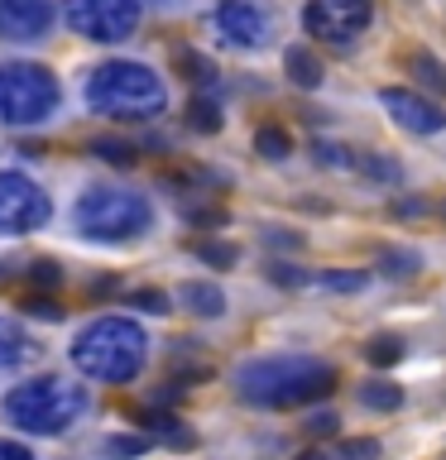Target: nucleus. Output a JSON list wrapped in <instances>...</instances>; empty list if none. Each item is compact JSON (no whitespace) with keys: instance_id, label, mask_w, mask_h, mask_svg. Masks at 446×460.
I'll return each mask as SVG.
<instances>
[{"instance_id":"nucleus-21","label":"nucleus","mask_w":446,"mask_h":460,"mask_svg":"<svg viewBox=\"0 0 446 460\" xmlns=\"http://www.w3.org/2000/svg\"><path fill=\"white\" fill-rule=\"evenodd\" d=\"M254 149L264 154L269 164H279V158L293 154V139H288V129H279V125H259L254 129Z\"/></svg>"},{"instance_id":"nucleus-26","label":"nucleus","mask_w":446,"mask_h":460,"mask_svg":"<svg viewBox=\"0 0 446 460\" xmlns=\"http://www.w3.org/2000/svg\"><path fill=\"white\" fill-rule=\"evenodd\" d=\"M317 288H331V293H355L365 288V269H351V273H312Z\"/></svg>"},{"instance_id":"nucleus-23","label":"nucleus","mask_w":446,"mask_h":460,"mask_svg":"<svg viewBox=\"0 0 446 460\" xmlns=\"http://www.w3.org/2000/svg\"><path fill=\"white\" fill-rule=\"evenodd\" d=\"M379 269L388 273V279H413V273L423 269V259H417L413 250H384L379 254Z\"/></svg>"},{"instance_id":"nucleus-38","label":"nucleus","mask_w":446,"mask_h":460,"mask_svg":"<svg viewBox=\"0 0 446 460\" xmlns=\"http://www.w3.org/2000/svg\"><path fill=\"white\" fill-rule=\"evenodd\" d=\"M442 221H446V201H442Z\"/></svg>"},{"instance_id":"nucleus-18","label":"nucleus","mask_w":446,"mask_h":460,"mask_svg":"<svg viewBox=\"0 0 446 460\" xmlns=\"http://www.w3.org/2000/svg\"><path fill=\"white\" fill-rule=\"evenodd\" d=\"M187 129H197V135H216V129H221V106H216L211 96H192V101H187Z\"/></svg>"},{"instance_id":"nucleus-35","label":"nucleus","mask_w":446,"mask_h":460,"mask_svg":"<svg viewBox=\"0 0 446 460\" xmlns=\"http://www.w3.org/2000/svg\"><path fill=\"white\" fill-rule=\"evenodd\" d=\"M29 279L34 283H58V264H49V259H43V264H29Z\"/></svg>"},{"instance_id":"nucleus-22","label":"nucleus","mask_w":446,"mask_h":460,"mask_svg":"<svg viewBox=\"0 0 446 460\" xmlns=\"http://www.w3.org/2000/svg\"><path fill=\"white\" fill-rule=\"evenodd\" d=\"M92 154L101 158V164H120V168H135V144H125V139H111V135H101L92 139Z\"/></svg>"},{"instance_id":"nucleus-25","label":"nucleus","mask_w":446,"mask_h":460,"mask_svg":"<svg viewBox=\"0 0 446 460\" xmlns=\"http://www.w3.org/2000/svg\"><path fill=\"white\" fill-rule=\"evenodd\" d=\"M149 431H158V437H164L168 446H192V431H187L178 417H164V412H154L149 417Z\"/></svg>"},{"instance_id":"nucleus-10","label":"nucleus","mask_w":446,"mask_h":460,"mask_svg":"<svg viewBox=\"0 0 446 460\" xmlns=\"http://www.w3.org/2000/svg\"><path fill=\"white\" fill-rule=\"evenodd\" d=\"M211 24L230 49H264L269 43V14L254 0H221L211 10Z\"/></svg>"},{"instance_id":"nucleus-16","label":"nucleus","mask_w":446,"mask_h":460,"mask_svg":"<svg viewBox=\"0 0 446 460\" xmlns=\"http://www.w3.org/2000/svg\"><path fill=\"white\" fill-rule=\"evenodd\" d=\"M360 408H370V412H394V408H403V388L388 384V379H374V384L360 388Z\"/></svg>"},{"instance_id":"nucleus-1","label":"nucleus","mask_w":446,"mask_h":460,"mask_svg":"<svg viewBox=\"0 0 446 460\" xmlns=\"http://www.w3.org/2000/svg\"><path fill=\"white\" fill-rule=\"evenodd\" d=\"M336 388V365L317 355H264L236 369V394L250 408H302Z\"/></svg>"},{"instance_id":"nucleus-28","label":"nucleus","mask_w":446,"mask_h":460,"mask_svg":"<svg viewBox=\"0 0 446 460\" xmlns=\"http://www.w3.org/2000/svg\"><path fill=\"white\" fill-rule=\"evenodd\" d=\"M317 164H331V168H355V158H351V149L345 144H326V139H317Z\"/></svg>"},{"instance_id":"nucleus-14","label":"nucleus","mask_w":446,"mask_h":460,"mask_svg":"<svg viewBox=\"0 0 446 460\" xmlns=\"http://www.w3.org/2000/svg\"><path fill=\"white\" fill-rule=\"evenodd\" d=\"M178 302L187 312H197V316H221L226 312V293L216 283H183L178 288Z\"/></svg>"},{"instance_id":"nucleus-6","label":"nucleus","mask_w":446,"mask_h":460,"mask_svg":"<svg viewBox=\"0 0 446 460\" xmlns=\"http://www.w3.org/2000/svg\"><path fill=\"white\" fill-rule=\"evenodd\" d=\"M63 101V86L39 63H0V120L5 125H43Z\"/></svg>"},{"instance_id":"nucleus-15","label":"nucleus","mask_w":446,"mask_h":460,"mask_svg":"<svg viewBox=\"0 0 446 460\" xmlns=\"http://www.w3.org/2000/svg\"><path fill=\"white\" fill-rule=\"evenodd\" d=\"M29 355H34V341L24 336V326L10 322V316H0V369L24 365Z\"/></svg>"},{"instance_id":"nucleus-4","label":"nucleus","mask_w":446,"mask_h":460,"mask_svg":"<svg viewBox=\"0 0 446 460\" xmlns=\"http://www.w3.org/2000/svg\"><path fill=\"white\" fill-rule=\"evenodd\" d=\"M82 412H86V388L72 384V379H58V374L29 379V384L5 394V417L20 431H29V437H58V431H67Z\"/></svg>"},{"instance_id":"nucleus-2","label":"nucleus","mask_w":446,"mask_h":460,"mask_svg":"<svg viewBox=\"0 0 446 460\" xmlns=\"http://www.w3.org/2000/svg\"><path fill=\"white\" fill-rule=\"evenodd\" d=\"M72 365H77L82 379L96 384H129L139 379L144 359H149V336H144L139 322L129 316H96L77 331L72 341Z\"/></svg>"},{"instance_id":"nucleus-11","label":"nucleus","mask_w":446,"mask_h":460,"mask_svg":"<svg viewBox=\"0 0 446 460\" xmlns=\"http://www.w3.org/2000/svg\"><path fill=\"white\" fill-rule=\"evenodd\" d=\"M379 101H384V111L394 115V125L413 129V135H437V129H446V111L437 101L408 92V86H384Z\"/></svg>"},{"instance_id":"nucleus-13","label":"nucleus","mask_w":446,"mask_h":460,"mask_svg":"<svg viewBox=\"0 0 446 460\" xmlns=\"http://www.w3.org/2000/svg\"><path fill=\"white\" fill-rule=\"evenodd\" d=\"M283 72H288L293 86H302V92H317V86H322V63H317L312 49H288L283 53Z\"/></svg>"},{"instance_id":"nucleus-36","label":"nucleus","mask_w":446,"mask_h":460,"mask_svg":"<svg viewBox=\"0 0 446 460\" xmlns=\"http://www.w3.org/2000/svg\"><path fill=\"white\" fill-rule=\"evenodd\" d=\"M24 307H29V312H34V316H39V312H43V316H63V312H58V307H53V302H39V297H34V302H24Z\"/></svg>"},{"instance_id":"nucleus-32","label":"nucleus","mask_w":446,"mask_h":460,"mask_svg":"<svg viewBox=\"0 0 446 460\" xmlns=\"http://www.w3.org/2000/svg\"><path fill=\"white\" fill-rule=\"evenodd\" d=\"M336 422H341L336 412H312V417H308V431H312V437H331V431H336Z\"/></svg>"},{"instance_id":"nucleus-19","label":"nucleus","mask_w":446,"mask_h":460,"mask_svg":"<svg viewBox=\"0 0 446 460\" xmlns=\"http://www.w3.org/2000/svg\"><path fill=\"white\" fill-rule=\"evenodd\" d=\"M403 350H408V345H403V336H374V341H365V359L374 369H394L398 359H403Z\"/></svg>"},{"instance_id":"nucleus-7","label":"nucleus","mask_w":446,"mask_h":460,"mask_svg":"<svg viewBox=\"0 0 446 460\" xmlns=\"http://www.w3.org/2000/svg\"><path fill=\"white\" fill-rule=\"evenodd\" d=\"M63 14L92 43H120L139 29V0H63Z\"/></svg>"},{"instance_id":"nucleus-8","label":"nucleus","mask_w":446,"mask_h":460,"mask_svg":"<svg viewBox=\"0 0 446 460\" xmlns=\"http://www.w3.org/2000/svg\"><path fill=\"white\" fill-rule=\"evenodd\" d=\"M53 216L49 192L24 172H0V235H29L43 230Z\"/></svg>"},{"instance_id":"nucleus-29","label":"nucleus","mask_w":446,"mask_h":460,"mask_svg":"<svg viewBox=\"0 0 446 460\" xmlns=\"http://www.w3.org/2000/svg\"><path fill=\"white\" fill-rule=\"evenodd\" d=\"M197 254L201 259H207V264H216V269H230V264H236V259H240V250H236V244H197Z\"/></svg>"},{"instance_id":"nucleus-9","label":"nucleus","mask_w":446,"mask_h":460,"mask_svg":"<svg viewBox=\"0 0 446 460\" xmlns=\"http://www.w3.org/2000/svg\"><path fill=\"white\" fill-rule=\"evenodd\" d=\"M374 20V0H308L302 5V24L312 39L326 43H351L370 29Z\"/></svg>"},{"instance_id":"nucleus-12","label":"nucleus","mask_w":446,"mask_h":460,"mask_svg":"<svg viewBox=\"0 0 446 460\" xmlns=\"http://www.w3.org/2000/svg\"><path fill=\"white\" fill-rule=\"evenodd\" d=\"M53 0H0V39L39 43L53 29Z\"/></svg>"},{"instance_id":"nucleus-33","label":"nucleus","mask_w":446,"mask_h":460,"mask_svg":"<svg viewBox=\"0 0 446 460\" xmlns=\"http://www.w3.org/2000/svg\"><path fill=\"white\" fill-rule=\"evenodd\" d=\"M135 307H144V312H168V297L164 293H135Z\"/></svg>"},{"instance_id":"nucleus-20","label":"nucleus","mask_w":446,"mask_h":460,"mask_svg":"<svg viewBox=\"0 0 446 460\" xmlns=\"http://www.w3.org/2000/svg\"><path fill=\"white\" fill-rule=\"evenodd\" d=\"M408 72L427 86V92H442L446 96V63H437L432 53H408Z\"/></svg>"},{"instance_id":"nucleus-37","label":"nucleus","mask_w":446,"mask_h":460,"mask_svg":"<svg viewBox=\"0 0 446 460\" xmlns=\"http://www.w3.org/2000/svg\"><path fill=\"white\" fill-rule=\"evenodd\" d=\"M302 460H326V456H322V451H308V456H302Z\"/></svg>"},{"instance_id":"nucleus-27","label":"nucleus","mask_w":446,"mask_h":460,"mask_svg":"<svg viewBox=\"0 0 446 460\" xmlns=\"http://www.w3.org/2000/svg\"><path fill=\"white\" fill-rule=\"evenodd\" d=\"M336 460H379V441L374 437H351L336 446Z\"/></svg>"},{"instance_id":"nucleus-5","label":"nucleus","mask_w":446,"mask_h":460,"mask_svg":"<svg viewBox=\"0 0 446 460\" xmlns=\"http://www.w3.org/2000/svg\"><path fill=\"white\" fill-rule=\"evenodd\" d=\"M72 226L96 244H125L154 226V201L129 187H92L72 207Z\"/></svg>"},{"instance_id":"nucleus-34","label":"nucleus","mask_w":446,"mask_h":460,"mask_svg":"<svg viewBox=\"0 0 446 460\" xmlns=\"http://www.w3.org/2000/svg\"><path fill=\"white\" fill-rule=\"evenodd\" d=\"M0 460H34V451L20 441H0Z\"/></svg>"},{"instance_id":"nucleus-17","label":"nucleus","mask_w":446,"mask_h":460,"mask_svg":"<svg viewBox=\"0 0 446 460\" xmlns=\"http://www.w3.org/2000/svg\"><path fill=\"white\" fill-rule=\"evenodd\" d=\"M173 63H178V72L192 86H216V63H211V58H201L192 49H178V53H173Z\"/></svg>"},{"instance_id":"nucleus-24","label":"nucleus","mask_w":446,"mask_h":460,"mask_svg":"<svg viewBox=\"0 0 446 460\" xmlns=\"http://www.w3.org/2000/svg\"><path fill=\"white\" fill-rule=\"evenodd\" d=\"M355 172H365V178H379V182H398V178H403L394 158H379V154H360V158H355Z\"/></svg>"},{"instance_id":"nucleus-30","label":"nucleus","mask_w":446,"mask_h":460,"mask_svg":"<svg viewBox=\"0 0 446 460\" xmlns=\"http://www.w3.org/2000/svg\"><path fill=\"white\" fill-rule=\"evenodd\" d=\"M149 451V437H111L106 441V456H139Z\"/></svg>"},{"instance_id":"nucleus-31","label":"nucleus","mask_w":446,"mask_h":460,"mask_svg":"<svg viewBox=\"0 0 446 460\" xmlns=\"http://www.w3.org/2000/svg\"><path fill=\"white\" fill-rule=\"evenodd\" d=\"M423 211H427V201H417V197L388 201V216H398V221H413V216H423Z\"/></svg>"},{"instance_id":"nucleus-3","label":"nucleus","mask_w":446,"mask_h":460,"mask_svg":"<svg viewBox=\"0 0 446 460\" xmlns=\"http://www.w3.org/2000/svg\"><path fill=\"white\" fill-rule=\"evenodd\" d=\"M86 106L96 115H111V120H154L168 106V86L154 67L115 58L86 77Z\"/></svg>"}]
</instances>
